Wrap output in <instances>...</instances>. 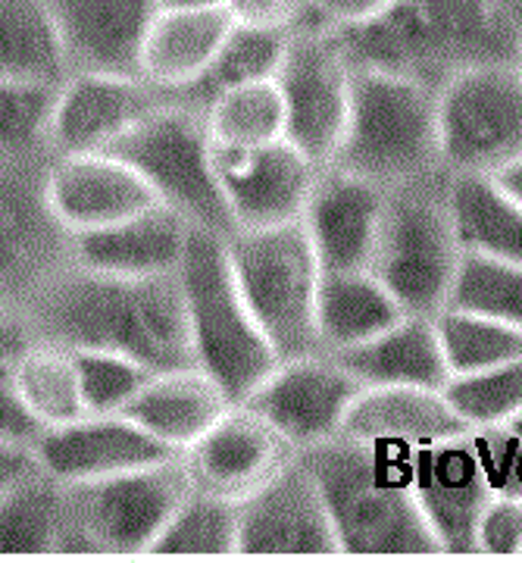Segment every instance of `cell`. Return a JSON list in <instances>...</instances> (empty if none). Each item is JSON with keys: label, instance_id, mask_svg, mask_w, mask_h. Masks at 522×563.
I'll list each match as a JSON object with an SVG mask.
<instances>
[{"label": "cell", "instance_id": "obj_1", "mask_svg": "<svg viewBox=\"0 0 522 563\" xmlns=\"http://www.w3.org/2000/svg\"><path fill=\"white\" fill-rule=\"evenodd\" d=\"M32 339L69 351H110L163 373L195 366L176 276H110L69 263L22 310Z\"/></svg>", "mask_w": 522, "mask_h": 563}, {"label": "cell", "instance_id": "obj_2", "mask_svg": "<svg viewBox=\"0 0 522 563\" xmlns=\"http://www.w3.org/2000/svg\"><path fill=\"white\" fill-rule=\"evenodd\" d=\"M342 554H442L413 498V451L338 435L301 451Z\"/></svg>", "mask_w": 522, "mask_h": 563}, {"label": "cell", "instance_id": "obj_3", "mask_svg": "<svg viewBox=\"0 0 522 563\" xmlns=\"http://www.w3.org/2000/svg\"><path fill=\"white\" fill-rule=\"evenodd\" d=\"M520 32L495 0H395L385 16L338 38L354 63L403 73L438 91L466 66L517 60Z\"/></svg>", "mask_w": 522, "mask_h": 563}, {"label": "cell", "instance_id": "obj_4", "mask_svg": "<svg viewBox=\"0 0 522 563\" xmlns=\"http://www.w3.org/2000/svg\"><path fill=\"white\" fill-rule=\"evenodd\" d=\"M332 163L382 188L444 176L438 91L403 73L354 63L347 125Z\"/></svg>", "mask_w": 522, "mask_h": 563}, {"label": "cell", "instance_id": "obj_5", "mask_svg": "<svg viewBox=\"0 0 522 563\" xmlns=\"http://www.w3.org/2000/svg\"><path fill=\"white\" fill-rule=\"evenodd\" d=\"M176 279L195 366H201L232 401H244L276 369L279 354L244 303L225 239L191 229Z\"/></svg>", "mask_w": 522, "mask_h": 563}, {"label": "cell", "instance_id": "obj_6", "mask_svg": "<svg viewBox=\"0 0 522 563\" xmlns=\"http://www.w3.org/2000/svg\"><path fill=\"white\" fill-rule=\"evenodd\" d=\"M444 176L385 188V207L369 273L382 282L403 313H442L460 266V244L444 203Z\"/></svg>", "mask_w": 522, "mask_h": 563}, {"label": "cell", "instance_id": "obj_7", "mask_svg": "<svg viewBox=\"0 0 522 563\" xmlns=\"http://www.w3.org/2000/svg\"><path fill=\"white\" fill-rule=\"evenodd\" d=\"M242 298L279 361L316 354L320 261L301 222L242 229L225 239Z\"/></svg>", "mask_w": 522, "mask_h": 563}, {"label": "cell", "instance_id": "obj_8", "mask_svg": "<svg viewBox=\"0 0 522 563\" xmlns=\"http://www.w3.org/2000/svg\"><path fill=\"white\" fill-rule=\"evenodd\" d=\"M210 151L213 139L203 110L166 101L135 129H129L107 154L129 163L154 191V198L176 210L191 229H207L229 239L235 235V222L222 198Z\"/></svg>", "mask_w": 522, "mask_h": 563}, {"label": "cell", "instance_id": "obj_9", "mask_svg": "<svg viewBox=\"0 0 522 563\" xmlns=\"http://www.w3.org/2000/svg\"><path fill=\"white\" fill-rule=\"evenodd\" d=\"M188 492L181 457L66 485L69 523L60 554H147Z\"/></svg>", "mask_w": 522, "mask_h": 563}, {"label": "cell", "instance_id": "obj_10", "mask_svg": "<svg viewBox=\"0 0 522 563\" xmlns=\"http://www.w3.org/2000/svg\"><path fill=\"white\" fill-rule=\"evenodd\" d=\"M438 151L444 173H498L522 157V69L485 60L438 88Z\"/></svg>", "mask_w": 522, "mask_h": 563}, {"label": "cell", "instance_id": "obj_11", "mask_svg": "<svg viewBox=\"0 0 522 563\" xmlns=\"http://www.w3.org/2000/svg\"><path fill=\"white\" fill-rule=\"evenodd\" d=\"M51 161L54 154L0 161V301L20 313L73 263V232L47 201Z\"/></svg>", "mask_w": 522, "mask_h": 563}, {"label": "cell", "instance_id": "obj_12", "mask_svg": "<svg viewBox=\"0 0 522 563\" xmlns=\"http://www.w3.org/2000/svg\"><path fill=\"white\" fill-rule=\"evenodd\" d=\"M351 69L335 29L303 20L291 29L276 85L285 101V139L320 166L335 161L351 110Z\"/></svg>", "mask_w": 522, "mask_h": 563}, {"label": "cell", "instance_id": "obj_13", "mask_svg": "<svg viewBox=\"0 0 522 563\" xmlns=\"http://www.w3.org/2000/svg\"><path fill=\"white\" fill-rule=\"evenodd\" d=\"M213 173L232 213L235 232L301 222L320 163L288 139L269 144H220L213 141Z\"/></svg>", "mask_w": 522, "mask_h": 563}, {"label": "cell", "instance_id": "obj_14", "mask_svg": "<svg viewBox=\"0 0 522 563\" xmlns=\"http://www.w3.org/2000/svg\"><path fill=\"white\" fill-rule=\"evenodd\" d=\"M363 385L332 354L279 361L242 404L254 407L298 454L342 435L344 417Z\"/></svg>", "mask_w": 522, "mask_h": 563}, {"label": "cell", "instance_id": "obj_15", "mask_svg": "<svg viewBox=\"0 0 522 563\" xmlns=\"http://www.w3.org/2000/svg\"><path fill=\"white\" fill-rule=\"evenodd\" d=\"M238 554H342L320 485L301 454H295L263 488L238 501Z\"/></svg>", "mask_w": 522, "mask_h": 563}, {"label": "cell", "instance_id": "obj_16", "mask_svg": "<svg viewBox=\"0 0 522 563\" xmlns=\"http://www.w3.org/2000/svg\"><path fill=\"white\" fill-rule=\"evenodd\" d=\"M166 101V91L141 76L69 73L54 95L47 147L54 157L110 151Z\"/></svg>", "mask_w": 522, "mask_h": 563}, {"label": "cell", "instance_id": "obj_17", "mask_svg": "<svg viewBox=\"0 0 522 563\" xmlns=\"http://www.w3.org/2000/svg\"><path fill=\"white\" fill-rule=\"evenodd\" d=\"M413 498L442 554H479L476 529L495 492L473 442V429L413 451Z\"/></svg>", "mask_w": 522, "mask_h": 563}, {"label": "cell", "instance_id": "obj_18", "mask_svg": "<svg viewBox=\"0 0 522 563\" xmlns=\"http://www.w3.org/2000/svg\"><path fill=\"white\" fill-rule=\"evenodd\" d=\"M295 454L298 451L254 407L238 401L181 454V463L191 488L225 501H244Z\"/></svg>", "mask_w": 522, "mask_h": 563}, {"label": "cell", "instance_id": "obj_19", "mask_svg": "<svg viewBox=\"0 0 522 563\" xmlns=\"http://www.w3.org/2000/svg\"><path fill=\"white\" fill-rule=\"evenodd\" d=\"M385 188L347 173L342 166H322L301 213V225L322 273L366 269L379 232Z\"/></svg>", "mask_w": 522, "mask_h": 563}, {"label": "cell", "instance_id": "obj_20", "mask_svg": "<svg viewBox=\"0 0 522 563\" xmlns=\"http://www.w3.org/2000/svg\"><path fill=\"white\" fill-rule=\"evenodd\" d=\"M32 448L41 470L63 485L91 483L179 457L125 413H88L57 429H44Z\"/></svg>", "mask_w": 522, "mask_h": 563}, {"label": "cell", "instance_id": "obj_21", "mask_svg": "<svg viewBox=\"0 0 522 563\" xmlns=\"http://www.w3.org/2000/svg\"><path fill=\"white\" fill-rule=\"evenodd\" d=\"M69 73L141 76L157 0H51Z\"/></svg>", "mask_w": 522, "mask_h": 563}, {"label": "cell", "instance_id": "obj_22", "mask_svg": "<svg viewBox=\"0 0 522 563\" xmlns=\"http://www.w3.org/2000/svg\"><path fill=\"white\" fill-rule=\"evenodd\" d=\"M47 201L73 235L160 203L129 163L107 151L54 157L47 166Z\"/></svg>", "mask_w": 522, "mask_h": 563}, {"label": "cell", "instance_id": "obj_23", "mask_svg": "<svg viewBox=\"0 0 522 563\" xmlns=\"http://www.w3.org/2000/svg\"><path fill=\"white\" fill-rule=\"evenodd\" d=\"M191 225L176 210L154 203L135 217L73 235V263L110 276H176Z\"/></svg>", "mask_w": 522, "mask_h": 563}, {"label": "cell", "instance_id": "obj_24", "mask_svg": "<svg viewBox=\"0 0 522 563\" xmlns=\"http://www.w3.org/2000/svg\"><path fill=\"white\" fill-rule=\"evenodd\" d=\"M463 432H469V426L444 398V391L403 385L363 388L342 426V435L347 439L398 444L407 451L444 442Z\"/></svg>", "mask_w": 522, "mask_h": 563}, {"label": "cell", "instance_id": "obj_25", "mask_svg": "<svg viewBox=\"0 0 522 563\" xmlns=\"http://www.w3.org/2000/svg\"><path fill=\"white\" fill-rule=\"evenodd\" d=\"M232 404L201 366H176L154 373L122 413L181 457Z\"/></svg>", "mask_w": 522, "mask_h": 563}, {"label": "cell", "instance_id": "obj_26", "mask_svg": "<svg viewBox=\"0 0 522 563\" xmlns=\"http://www.w3.org/2000/svg\"><path fill=\"white\" fill-rule=\"evenodd\" d=\"M332 357L347 366L363 388L403 385V388L444 391V385L451 379L435 317L403 313L401 320L388 325L379 335H373L369 342L354 344Z\"/></svg>", "mask_w": 522, "mask_h": 563}, {"label": "cell", "instance_id": "obj_27", "mask_svg": "<svg viewBox=\"0 0 522 563\" xmlns=\"http://www.w3.org/2000/svg\"><path fill=\"white\" fill-rule=\"evenodd\" d=\"M232 25L235 22L225 13V7L160 10L144 38L141 79L157 85L166 91V98L176 95L210 66Z\"/></svg>", "mask_w": 522, "mask_h": 563}, {"label": "cell", "instance_id": "obj_28", "mask_svg": "<svg viewBox=\"0 0 522 563\" xmlns=\"http://www.w3.org/2000/svg\"><path fill=\"white\" fill-rule=\"evenodd\" d=\"M444 203L463 254L522 263V207L488 173H447Z\"/></svg>", "mask_w": 522, "mask_h": 563}, {"label": "cell", "instance_id": "obj_29", "mask_svg": "<svg viewBox=\"0 0 522 563\" xmlns=\"http://www.w3.org/2000/svg\"><path fill=\"white\" fill-rule=\"evenodd\" d=\"M403 310L369 269L322 273L316 288V342L322 354H338L369 342L401 320Z\"/></svg>", "mask_w": 522, "mask_h": 563}, {"label": "cell", "instance_id": "obj_30", "mask_svg": "<svg viewBox=\"0 0 522 563\" xmlns=\"http://www.w3.org/2000/svg\"><path fill=\"white\" fill-rule=\"evenodd\" d=\"M0 76L60 88L69 76L51 0H0Z\"/></svg>", "mask_w": 522, "mask_h": 563}, {"label": "cell", "instance_id": "obj_31", "mask_svg": "<svg viewBox=\"0 0 522 563\" xmlns=\"http://www.w3.org/2000/svg\"><path fill=\"white\" fill-rule=\"evenodd\" d=\"M66 523V485L35 466L0 495V554H60Z\"/></svg>", "mask_w": 522, "mask_h": 563}, {"label": "cell", "instance_id": "obj_32", "mask_svg": "<svg viewBox=\"0 0 522 563\" xmlns=\"http://www.w3.org/2000/svg\"><path fill=\"white\" fill-rule=\"evenodd\" d=\"M13 383L41 432L88 417L79 363L76 354L63 344L32 339L13 357Z\"/></svg>", "mask_w": 522, "mask_h": 563}, {"label": "cell", "instance_id": "obj_33", "mask_svg": "<svg viewBox=\"0 0 522 563\" xmlns=\"http://www.w3.org/2000/svg\"><path fill=\"white\" fill-rule=\"evenodd\" d=\"M291 29H251V25H232L225 35L216 57L203 69L191 85L169 95V101L188 103L195 110H203L216 95L244 85V81L273 79L279 69L285 44Z\"/></svg>", "mask_w": 522, "mask_h": 563}, {"label": "cell", "instance_id": "obj_34", "mask_svg": "<svg viewBox=\"0 0 522 563\" xmlns=\"http://www.w3.org/2000/svg\"><path fill=\"white\" fill-rule=\"evenodd\" d=\"M147 554H207L235 558L238 554V501H225L191 488L176 514L166 520Z\"/></svg>", "mask_w": 522, "mask_h": 563}, {"label": "cell", "instance_id": "obj_35", "mask_svg": "<svg viewBox=\"0 0 522 563\" xmlns=\"http://www.w3.org/2000/svg\"><path fill=\"white\" fill-rule=\"evenodd\" d=\"M210 139L220 144H269L285 139V101L276 79L235 85L203 107Z\"/></svg>", "mask_w": 522, "mask_h": 563}, {"label": "cell", "instance_id": "obj_36", "mask_svg": "<svg viewBox=\"0 0 522 563\" xmlns=\"http://www.w3.org/2000/svg\"><path fill=\"white\" fill-rule=\"evenodd\" d=\"M435 329H438V342H442L451 376L479 373V369H491V366L522 357L520 329L482 317V313L444 307L442 313H435Z\"/></svg>", "mask_w": 522, "mask_h": 563}, {"label": "cell", "instance_id": "obj_37", "mask_svg": "<svg viewBox=\"0 0 522 563\" xmlns=\"http://www.w3.org/2000/svg\"><path fill=\"white\" fill-rule=\"evenodd\" d=\"M444 307L482 313L522 332V263L463 254Z\"/></svg>", "mask_w": 522, "mask_h": 563}, {"label": "cell", "instance_id": "obj_38", "mask_svg": "<svg viewBox=\"0 0 522 563\" xmlns=\"http://www.w3.org/2000/svg\"><path fill=\"white\" fill-rule=\"evenodd\" d=\"M444 398L469 429L503 426L522 410V357L479 373L451 376Z\"/></svg>", "mask_w": 522, "mask_h": 563}, {"label": "cell", "instance_id": "obj_39", "mask_svg": "<svg viewBox=\"0 0 522 563\" xmlns=\"http://www.w3.org/2000/svg\"><path fill=\"white\" fill-rule=\"evenodd\" d=\"M57 88L0 76V161L51 154L47 125Z\"/></svg>", "mask_w": 522, "mask_h": 563}, {"label": "cell", "instance_id": "obj_40", "mask_svg": "<svg viewBox=\"0 0 522 563\" xmlns=\"http://www.w3.org/2000/svg\"><path fill=\"white\" fill-rule=\"evenodd\" d=\"M88 413H122L154 369L110 351H73Z\"/></svg>", "mask_w": 522, "mask_h": 563}, {"label": "cell", "instance_id": "obj_41", "mask_svg": "<svg viewBox=\"0 0 522 563\" xmlns=\"http://www.w3.org/2000/svg\"><path fill=\"white\" fill-rule=\"evenodd\" d=\"M473 442L495 495L522 501V442L507 426L473 429Z\"/></svg>", "mask_w": 522, "mask_h": 563}, {"label": "cell", "instance_id": "obj_42", "mask_svg": "<svg viewBox=\"0 0 522 563\" xmlns=\"http://www.w3.org/2000/svg\"><path fill=\"white\" fill-rule=\"evenodd\" d=\"M479 554L491 558H520L522 544V501L495 495L485 504L479 529H476Z\"/></svg>", "mask_w": 522, "mask_h": 563}, {"label": "cell", "instance_id": "obj_43", "mask_svg": "<svg viewBox=\"0 0 522 563\" xmlns=\"http://www.w3.org/2000/svg\"><path fill=\"white\" fill-rule=\"evenodd\" d=\"M235 25L295 29L307 20V0H222Z\"/></svg>", "mask_w": 522, "mask_h": 563}, {"label": "cell", "instance_id": "obj_44", "mask_svg": "<svg viewBox=\"0 0 522 563\" xmlns=\"http://www.w3.org/2000/svg\"><path fill=\"white\" fill-rule=\"evenodd\" d=\"M41 426L25 410L16 383H13V357L0 361V442L35 444Z\"/></svg>", "mask_w": 522, "mask_h": 563}, {"label": "cell", "instance_id": "obj_45", "mask_svg": "<svg viewBox=\"0 0 522 563\" xmlns=\"http://www.w3.org/2000/svg\"><path fill=\"white\" fill-rule=\"evenodd\" d=\"M391 7L395 0H307V20L320 22L335 32H347V29L376 22Z\"/></svg>", "mask_w": 522, "mask_h": 563}, {"label": "cell", "instance_id": "obj_46", "mask_svg": "<svg viewBox=\"0 0 522 563\" xmlns=\"http://www.w3.org/2000/svg\"><path fill=\"white\" fill-rule=\"evenodd\" d=\"M29 342H32L29 320L22 317L16 307H10V303L0 301V361L16 357Z\"/></svg>", "mask_w": 522, "mask_h": 563}, {"label": "cell", "instance_id": "obj_47", "mask_svg": "<svg viewBox=\"0 0 522 563\" xmlns=\"http://www.w3.org/2000/svg\"><path fill=\"white\" fill-rule=\"evenodd\" d=\"M35 448L32 444L0 442V495L13 483H20L29 470H35Z\"/></svg>", "mask_w": 522, "mask_h": 563}, {"label": "cell", "instance_id": "obj_48", "mask_svg": "<svg viewBox=\"0 0 522 563\" xmlns=\"http://www.w3.org/2000/svg\"><path fill=\"white\" fill-rule=\"evenodd\" d=\"M491 179L498 181L503 191H507V195L522 207V157H517L513 163L501 166L498 173H491Z\"/></svg>", "mask_w": 522, "mask_h": 563}, {"label": "cell", "instance_id": "obj_49", "mask_svg": "<svg viewBox=\"0 0 522 563\" xmlns=\"http://www.w3.org/2000/svg\"><path fill=\"white\" fill-rule=\"evenodd\" d=\"M160 10H203V7H222V0H157Z\"/></svg>", "mask_w": 522, "mask_h": 563}, {"label": "cell", "instance_id": "obj_50", "mask_svg": "<svg viewBox=\"0 0 522 563\" xmlns=\"http://www.w3.org/2000/svg\"><path fill=\"white\" fill-rule=\"evenodd\" d=\"M498 7H501L503 13L510 16V20H517L522 25V0H495Z\"/></svg>", "mask_w": 522, "mask_h": 563}, {"label": "cell", "instance_id": "obj_51", "mask_svg": "<svg viewBox=\"0 0 522 563\" xmlns=\"http://www.w3.org/2000/svg\"><path fill=\"white\" fill-rule=\"evenodd\" d=\"M503 426H507V429H510V432H513V435H517V439L522 442V410L517 413V417H510V420L503 422Z\"/></svg>", "mask_w": 522, "mask_h": 563}, {"label": "cell", "instance_id": "obj_52", "mask_svg": "<svg viewBox=\"0 0 522 563\" xmlns=\"http://www.w3.org/2000/svg\"><path fill=\"white\" fill-rule=\"evenodd\" d=\"M517 63H520V69H522V32H520V51H517Z\"/></svg>", "mask_w": 522, "mask_h": 563}, {"label": "cell", "instance_id": "obj_53", "mask_svg": "<svg viewBox=\"0 0 522 563\" xmlns=\"http://www.w3.org/2000/svg\"><path fill=\"white\" fill-rule=\"evenodd\" d=\"M520 558H522V544H520Z\"/></svg>", "mask_w": 522, "mask_h": 563}]
</instances>
